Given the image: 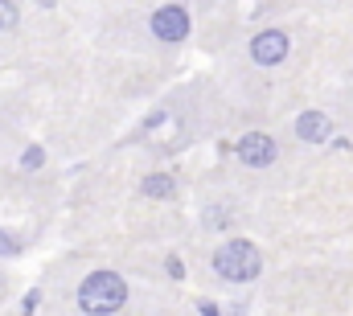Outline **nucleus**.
Returning <instances> with one entry per match:
<instances>
[{"mask_svg": "<svg viewBox=\"0 0 353 316\" xmlns=\"http://www.w3.org/2000/svg\"><path fill=\"white\" fill-rule=\"evenodd\" d=\"M37 4H41V8H50V4H54V0H37Z\"/></svg>", "mask_w": 353, "mask_h": 316, "instance_id": "obj_12", "label": "nucleus"}, {"mask_svg": "<svg viewBox=\"0 0 353 316\" xmlns=\"http://www.w3.org/2000/svg\"><path fill=\"white\" fill-rule=\"evenodd\" d=\"M128 300V284L119 271H90L79 288V308L87 316H111L123 308Z\"/></svg>", "mask_w": 353, "mask_h": 316, "instance_id": "obj_1", "label": "nucleus"}, {"mask_svg": "<svg viewBox=\"0 0 353 316\" xmlns=\"http://www.w3.org/2000/svg\"><path fill=\"white\" fill-rule=\"evenodd\" d=\"M21 25V8L12 0H0V29H17Z\"/></svg>", "mask_w": 353, "mask_h": 316, "instance_id": "obj_8", "label": "nucleus"}, {"mask_svg": "<svg viewBox=\"0 0 353 316\" xmlns=\"http://www.w3.org/2000/svg\"><path fill=\"white\" fill-rule=\"evenodd\" d=\"M165 271H169L173 279H181V275H185V263H181L176 255H169V263H165Z\"/></svg>", "mask_w": 353, "mask_h": 316, "instance_id": "obj_11", "label": "nucleus"}, {"mask_svg": "<svg viewBox=\"0 0 353 316\" xmlns=\"http://www.w3.org/2000/svg\"><path fill=\"white\" fill-rule=\"evenodd\" d=\"M296 136H300L304 144H325V140L333 136V124H329L325 111H304V115L296 119Z\"/></svg>", "mask_w": 353, "mask_h": 316, "instance_id": "obj_6", "label": "nucleus"}, {"mask_svg": "<svg viewBox=\"0 0 353 316\" xmlns=\"http://www.w3.org/2000/svg\"><path fill=\"white\" fill-rule=\"evenodd\" d=\"M21 250V238H12L8 230H0V255H17Z\"/></svg>", "mask_w": 353, "mask_h": 316, "instance_id": "obj_10", "label": "nucleus"}, {"mask_svg": "<svg viewBox=\"0 0 353 316\" xmlns=\"http://www.w3.org/2000/svg\"><path fill=\"white\" fill-rule=\"evenodd\" d=\"M140 193L152 197V201H169V197H176V181L169 172H152V177L140 181Z\"/></svg>", "mask_w": 353, "mask_h": 316, "instance_id": "obj_7", "label": "nucleus"}, {"mask_svg": "<svg viewBox=\"0 0 353 316\" xmlns=\"http://www.w3.org/2000/svg\"><path fill=\"white\" fill-rule=\"evenodd\" d=\"M152 37L157 41H181V37H189V12L181 4H161L152 12Z\"/></svg>", "mask_w": 353, "mask_h": 316, "instance_id": "obj_4", "label": "nucleus"}, {"mask_svg": "<svg viewBox=\"0 0 353 316\" xmlns=\"http://www.w3.org/2000/svg\"><path fill=\"white\" fill-rule=\"evenodd\" d=\"M214 271L226 279V284H251L259 271H263V255L255 250V242L247 238H230L214 250Z\"/></svg>", "mask_w": 353, "mask_h": 316, "instance_id": "obj_2", "label": "nucleus"}, {"mask_svg": "<svg viewBox=\"0 0 353 316\" xmlns=\"http://www.w3.org/2000/svg\"><path fill=\"white\" fill-rule=\"evenodd\" d=\"M41 160H46V152H41V148H25L21 168H29V172H33V168H41Z\"/></svg>", "mask_w": 353, "mask_h": 316, "instance_id": "obj_9", "label": "nucleus"}, {"mask_svg": "<svg viewBox=\"0 0 353 316\" xmlns=\"http://www.w3.org/2000/svg\"><path fill=\"white\" fill-rule=\"evenodd\" d=\"M234 157L247 168H267V164H275V140L267 132H247V136H239Z\"/></svg>", "mask_w": 353, "mask_h": 316, "instance_id": "obj_3", "label": "nucleus"}, {"mask_svg": "<svg viewBox=\"0 0 353 316\" xmlns=\"http://www.w3.org/2000/svg\"><path fill=\"white\" fill-rule=\"evenodd\" d=\"M251 58L259 66H279L288 58V33L283 29H263L251 37Z\"/></svg>", "mask_w": 353, "mask_h": 316, "instance_id": "obj_5", "label": "nucleus"}]
</instances>
